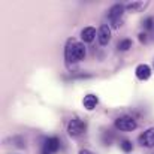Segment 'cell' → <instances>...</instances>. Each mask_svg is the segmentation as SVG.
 Masks as SVG:
<instances>
[{"mask_svg":"<svg viewBox=\"0 0 154 154\" xmlns=\"http://www.w3.org/2000/svg\"><path fill=\"white\" fill-rule=\"evenodd\" d=\"M121 150L124 151V153H130L132 150H133V145H132V142L130 141H127V139H124V141H121Z\"/></svg>","mask_w":154,"mask_h":154,"instance_id":"12","label":"cell"},{"mask_svg":"<svg viewBox=\"0 0 154 154\" xmlns=\"http://www.w3.org/2000/svg\"><path fill=\"white\" fill-rule=\"evenodd\" d=\"M79 154H93V153H91L90 150H85V148H84V150H81V151H79Z\"/></svg>","mask_w":154,"mask_h":154,"instance_id":"16","label":"cell"},{"mask_svg":"<svg viewBox=\"0 0 154 154\" xmlns=\"http://www.w3.org/2000/svg\"><path fill=\"white\" fill-rule=\"evenodd\" d=\"M60 148V141L58 138L52 136V138H48L44 144V148H42V154H54L55 151H58Z\"/></svg>","mask_w":154,"mask_h":154,"instance_id":"6","label":"cell"},{"mask_svg":"<svg viewBox=\"0 0 154 154\" xmlns=\"http://www.w3.org/2000/svg\"><path fill=\"white\" fill-rule=\"evenodd\" d=\"M123 12H124V6H123V5H114V6L108 11V18L111 20V23H112V26H114L115 29L120 27V21H121Z\"/></svg>","mask_w":154,"mask_h":154,"instance_id":"4","label":"cell"},{"mask_svg":"<svg viewBox=\"0 0 154 154\" xmlns=\"http://www.w3.org/2000/svg\"><path fill=\"white\" fill-rule=\"evenodd\" d=\"M147 6H148V3H147V2H139V3L129 5L127 8H129V9H138V11H142V9H145Z\"/></svg>","mask_w":154,"mask_h":154,"instance_id":"13","label":"cell"},{"mask_svg":"<svg viewBox=\"0 0 154 154\" xmlns=\"http://www.w3.org/2000/svg\"><path fill=\"white\" fill-rule=\"evenodd\" d=\"M144 27L147 29V30H153L154 29V18H145V21H144Z\"/></svg>","mask_w":154,"mask_h":154,"instance_id":"14","label":"cell"},{"mask_svg":"<svg viewBox=\"0 0 154 154\" xmlns=\"http://www.w3.org/2000/svg\"><path fill=\"white\" fill-rule=\"evenodd\" d=\"M130 48H132V39H123V41H120V44H118V50L120 51H127Z\"/></svg>","mask_w":154,"mask_h":154,"instance_id":"11","label":"cell"},{"mask_svg":"<svg viewBox=\"0 0 154 154\" xmlns=\"http://www.w3.org/2000/svg\"><path fill=\"white\" fill-rule=\"evenodd\" d=\"M138 142H139L142 147L153 148L154 147V127H150V129H147L144 133H141L139 138H138Z\"/></svg>","mask_w":154,"mask_h":154,"instance_id":"5","label":"cell"},{"mask_svg":"<svg viewBox=\"0 0 154 154\" xmlns=\"http://www.w3.org/2000/svg\"><path fill=\"white\" fill-rule=\"evenodd\" d=\"M87 54L85 45L82 42H76L72 38L66 42V48H64V60L69 69H72V63H78L81 61Z\"/></svg>","mask_w":154,"mask_h":154,"instance_id":"1","label":"cell"},{"mask_svg":"<svg viewBox=\"0 0 154 154\" xmlns=\"http://www.w3.org/2000/svg\"><path fill=\"white\" fill-rule=\"evenodd\" d=\"M81 38H82V41L84 42H93V39L96 38V29L94 27H85V29H82V32H81Z\"/></svg>","mask_w":154,"mask_h":154,"instance_id":"9","label":"cell"},{"mask_svg":"<svg viewBox=\"0 0 154 154\" xmlns=\"http://www.w3.org/2000/svg\"><path fill=\"white\" fill-rule=\"evenodd\" d=\"M115 127L121 132H133L136 127H138V123L135 118H132L130 115H120L117 120H115Z\"/></svg>","mask_w":154,"mask_h":154,"instance_id":"2","label":"cell"},{"mask_svg":"<svg viewBox=\"0 0 154 154\" xmlns=\"http://www.w3.org/2000/svg\"><path fill=\"white\" fill-rule=\"evenodd\" d=\"M136 76L139 78V79H142V81H145V79H148L150 76H151V67L148 66V64H139L138 67H136Z\"/></svg>","mask_w":154,"mask_h":154,"instance_id":"8","label":"cell"},{"mask_svg":"<svg viewBox=\"0 0 154 154\" xmlns=\"http://www.w3.org/2000/svg\"><path fill=\"white\" fill-rule=\"evenodd\" d=\"M85 129H87V124H85L81 118H78V117L72 118V120L69 121V124H67V133H69L72 138L81 136V135L85 132Z\"/></svg>","mask_w":154,"mask_h":154,"instance_id":"3","label":"cell"},{"mask_svg":"<svg viewBox=\"0 0 154 154\" xmlns=\"http://www.w3.org/2000/svg\"><path fill=\"white\" fill-rule=\"evenodd\" d=\"M84 106H85V109L87 111H93L94 108H96V105H97V97L94 96V94H87L85 97H84Z\"/></svg>","mask_w":154,"mask_h":154,"instance_id":"10","label":"cell"},{"mask_svg":"<svg viewBox=\"0 0 154 154\" xmlns=\"http://www.w3.org/2000/svg\"><path fill=\"white\" fill-rule=\"evenodd\" d=\"M139 41H141V42H145V41H147V35H145V33H141V35H139Z\"/></svg>","mask_w":154,"mask_h":154,"instance_id":"15","label":"cell"},{"mask_svg":"<svg viewBox=\"0 0 154 154\" xmlns=\"http://www.w3.org/2000/svg\"><path fill=\"white\" fill-rule=\"evenodd\" d=\"M97 38H99V44H100L102 47L109 44V41H111V29H109V26L102 24V26L99 27V30H97Z\"/></svg>","mask_w":154,"mask_h":154,"instance_id":"7","label":"cell"}]
</instances>
